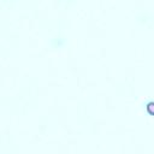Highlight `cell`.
<instances>
[{"label": "cell", "mask_w": 154, "mask_h": 154, "mask_svg": "<svg viewBox=\"0 0 154 154\" xmlns=\"http://www.w3.org/2000/svg\"><path fill=\"white\" fill-rule=\"evenodd\" d=\"M135 20L138 25L141 26H147V25H150L154 20V16L148 11V10H141L136 17H135Z\"/></svg>", "instance_id": "1"}, {"label": "cell", "mask_w": 154, "mask_h": 154, "mask_svg": "<svg viewBox=\"0 0 154 154\" xmlns=\"http://www.w3.org/2000/svg\"><path fill=\"white\" fill-rule=\"evenodd\" d=\"M66 42H67V36L63 32H57L51 37L49 45L52 49H60L66 45Z\"/></svg>", "instance_id": "2"}]
</instances>
